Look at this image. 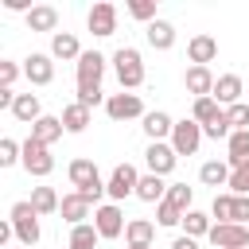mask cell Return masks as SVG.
<instances>
[{
  "label": "cell",
  "mask_w": 249,
  "mask_h": 249,
  "mask_svg": "<svg viewBox=\"0 0 249 249\" xmlns=\"http://www.w3.org/2000/svg\"><path fill=\"white\" fill-rule=\"evenodd\" d=\"M66 175H70V187L78 191V195H86L93 206H97V198L101 195H109L105 191V179H101V171H97V163L93 160H70V167H66Z\"/></svg>",
  "instance_id": "cell-1"
},
{
  "label": "cell",
  "mask_w": 249,
  "mask_h": 249,
  "mask_svg": "<svg viewBox=\"0 0 249 249\" xmlns=\"http://www.w3.org/2000/svg\"><path fill=\"white\" fill-rule=\"evenodd\" d=\"M8 222H12V230H16V241L19 245H39V237H43V230H39V210L31 206V198H23V202H12V210H8Z\"/></svg>",
  "instance_id": "cell-2"
},
{
  "label": "cell",
  "mask_w": 249,
  "mask_h": 249,
  "mask_svg": "<svg viewBox=\"0 0 249 249\" xmlns=\"http://www.w3.org/2000/svg\"><path fill=\"white\" fill-rule=\"evenodd\" d=\"M113 70H117V82H121L124 93H132L136 86H144V58H140L136 47H121L113 54Z\"/></svg>",
  "instance_id": "cell-3"
},
{
  "label": "cell",
  "mask_w": 249,
  "mask_h": 249,
  "mask_svg": "<svg viewBox=\"0 0 249 249\" xmlns=\"http://www.w3.org/2000/svg\"><path fill=\"white\" fill-rule=\"evenodd\" d=\"M19 163H23V171L35 175V179H47V175L54 171V156H51V148L39 144V140H31V136L23 140V160H19Z\"/></svg>",
  "instance_id": "cell-4"
},
{
  "label": "cell",
  "mask_w": 249,
  "mask_h": 249,
  "mask_svg": "<svg viewBox=\"0 0 249 249\" xmlns=\"http://www.w3.org/2000/svg\"><path fill=\"white\" fill-rule=\"evenodd\" d=\"M136 187H140V171H136L132 163H117L113 175L105 179V191H109L113 202H124L128 195H136Z\"/></svg>",
  "instance_id": "cell-5"
},
{
  "label": "cell",
  "mask_w": 249,
  "mask_h": 249,
  "mask_svg": "<svg viewBox=\"0 0 249 249\" xmlns=\"http://www.w3.org/2000/svg\"><path fill=\"white\" fill-rule=\"evenodd\" d=\"M206 241L214 249H249V226L237 222H214V230L206 233Z\"/></svg>",
  "instance_id": "cell-6"
},
{
  "label": "cell",
  "mask_w": 249,
  "mask_h": 249,
  "mask_svg": "<svg viewBox=\"0 0 249 249\" xmlns=\"http://www.w3.org/2000/svg\"><path fill=\"white\" fill-rule=\"evenodd\" d=\"M78 89H101V78H105V54L101 51H86L78 62Z\"/></svg>",
  "instance_id": "cell-7"
},
{
  "label": "cell",
  "mask_w": 249,
  "mask_h": 249,
  "mask_svg": "<svg viewBox=\"0 0 249 249\" xmlns=\"http://www.w3.org/2000/svg\"><path fill=\"white\" fill-rule=\"evenodd\" d=\"M105 113H109V121H144L148 113H144V101H140V93H109V101H105Z\"/></svg>",
  "instance_id": "cell-8"
},
{
  "label": "cell",
  "mask_w": 249,
  "mask_h": 249,
  "mask_svg": "<svg viewBox=\"0 0 249 249\" xmlns=\"http://www.w3.org/2000/svg\"><path fill=\"white\" fill-rule=\"evenodd\" d=\"M167 144L175 148V156H195V152H198V144H202V124H198V121H191V117L175 121V132H171V140H167Z\"/></svg>",
  "instance_id": "cell-9"
},
{
  "label": "cell",
  "mask_w": 249,
  "mask_h": 249,
  "mask_svg": "<svg viewBox=\"0 0 249 249\" xmlns=\"http://www.w3.org/2000/svg\"><path fill=\"white\" fill-rule=\"evenodd\" d=\"M93 226H97L101 241H113V237H121V233L128 230V222H124V210H121L117 202H105V206H97V210H93Z\"/></svg>",
  "instance_id": "cell-10"
},
{
  "label": "cell",
  "mask_w": 249,
  "mask_h": 249,
  "mask_svg": "<svg viewBox=\"0 0 249 249\" xmlns=\"http://www.w3.org/2000/svg\"><path fill=\"white\" fill-rule=\"evenodd\" d=\"M93 202L86 198V195H78V191H70V195H62V202H58V214H62V222L74 230V226H86V218H93Z\"/></svg>",
  "instance_id": "cell-11"
},
{
  "label": "cell",
  "mask_w": 249,
  "mask_h": 249,
  "mask_svg": "<svg viewBox=\"0 0 249 249\" xmlns=\"http://www.w3.org/2000/svg\"><path fill=\"white\" fill-rule=\"evenodd\" d=\"M144 163H148V171L152 175H171L175 171V163H179V156H175V148L167 144V140H160V144H148L144 148Z\"/></svg>",
  "instance_id": "cell-12"
},
{
  "label": "cell",
  "mask_w": 249,
  "mask_h": 249,
  "mask_svg": "<svg viewBox=\"0 0 249 249\" xmlns=\"http://www.w3.org/2000/svg\"><path fill=\"white\" fill-rule=\"evenodd\" d=\"M23 78H27L31 86H51V82H54V58L43 54V51H31V54L23 58Z\"/></svg>",
  "instance_id": "cell-13"
},
{
  "label": "cell",
  "mask_w": 249,
  "mask_h": 249,
  "mask_svg": "<svg viewBox=\"0 0 249 249\" xmlns=\"http://www.w3.org/2000/svg\"><path fill=\"white\" fill-rule=\"evenodd\" d=\"M86 27H89V31L97 35V39L113 35V31H117V8H113L109 0L93 4V8H89V16H86Z\"/></svg>",
  "instance_id": "cell-14"
},
{
  "label": "cell",
  "mask_w": 249,
  "mask_h": 249,
  "mask_svg": "<svg viewBox=\"0 0 249 249\" xmlns=\"http://www.w3.org/2000/svg\"><path fill=\"white\" fill-rule=\"evenodd\" d=\"M241 93H245V86H241V78L237 74H218V82H214V101L222 105V109H230V105H237L241 101Z\"/></svg>",
  "instance_id": "cell-15"
},
{
  "label": "cell",
  "mask_w": 249,
  "mask_h": 249,
  "mask_svg": "<svg viewBox=\"0 0 249 249\" xmlns=\"http://www.w3.org/2000/svg\"><path fill=\"white\" fill-rule=\"evenodd\" d=\"M144 136H148V144H160V140H171V132H175V121L163 113V109H152L148 117H144Z\"/></svg>",
  "instance_id": "cell-16"
},
{
  "label": "cell",
  "mask_w": 249,
  "mask_h": 249,
  "mask_svg": "<svg viewBox=\"0 0 249 249\" xmlns=\"http://www.w3.org/2000/svg\"><path fill=\"white\" fill-rule=\"evenodd\" d=\"M86 51H82V43H78V35L74 31H58V35H51V58H62V62H78Z\"/></svg>",
  "instance_id": "cell-17"
},
{
  "label": "cell",
  "mask_w": 249,
  "mask_h": 249,
  "mask_svg": "<svg viewBox=\"0 0 249 249\" xmlns=\"http://www.w3.org/2000/svg\"><path fill=\"white\" fill-rule=\"evenodd\" d=\"M187 58H191V66H210L218 58V39L214 35H195L187 43Z\"/></svg>",
  "instance_id": "cell-18"
},
{
  "label": "cell",
  "mask_w": 249,
  "mask_h": 249,
  "mask_svg": "<svg viewBox=\"0 0 249 249\" xmlns=\"http://www.w3.org/2000/svg\"><path fill=\"white\" fill-rule=\"evenodd\" d=\"M214 74H210V66H187V74H183V86H187V93H195V97H210L214 93Z\"/></svg>",
  "instance_id": "cell-19"
},
{
  "label": "cell",
  "mask_w": 249,
  "mask_h": 249,
  "mask_svg": "<svg viewBox=\"0 0 249 249\" xmlns=\"http://www.w3.org/2000/svg\"><path fill=\"white\" fill-rule=\"evenodd\" d=\"M62 132H66V128H62V117H51V113H43V117L31 124V140H39V144H47V148H51L54 140H62Z\"/></svg>",
  "instance_id": "cell-20"
},
{
  "label": "cell",
  "mask_w": 249,
  "mask_h": 249,
  "mask_svg": "<svg viewBox=\"0 0 249 249\" xmlns=\"http://www.w3.org/2000/svg\"><path fill=\"white\" fill-rule=\"evenodd\" d=\"M27 31H54V35H58V8L35 4V8L27 12Z\"/></svg>",
  "instance_id": "cell-21"
},
{
  "label": "cell",
  "mask_w": 249,
  "mask_h": 249,
  "mask_svg": "<svg viewBox=\"0 0 249 249\" xmlns=\"http://www.w3.org/2000/svg\"><path fill=\"white\" fill-rule=\"evenodd\" d=\"M12 117L23 121V124H35V121L43 117V101H39V93H19L16 105H12Z\"/></svg>",
  "instance_id": "cell-22"
},
{
  "label": "cell",
  "mask_w": 249,
  "mask_h": 249,
  "mask_svg": "<svg viewBox=\"0 0 249 249\" xmlns=\"http://www.w3.org/2000/svg\"><path fill=\"white\" fill-rule=\"evenodd\" d=\"M167 187H171V183H163L160 175H152V171H148V175H140L136 198H140V202H156V206H160V202L167 198Z\"/></svg>",
  "instance_id": "cell-23"
},
{
  "label": "cell",
  "mask_w": 249,
  "mask_h": 249,
  "mask_svg": "<svg viewBox=\"0 0 249 249\" xmlns=\"http://www.w3.org/2000/svg\"><path fill=\"white\" fill-rule=\"evenodd\" d=\"M144 35H148V43H152L156 51H171V47H175V23H167V19L148 23V27H144Z\"/></svg>",
  "instance_id": "cell-24"
},
{
  "label": "cell",
  "mask_w": 249,
  "mask_h": 249,
  "mask_svg": "<svg viewBox=\"0 0 249 249\" xmlns=\"http://www.w3.org/2000/svg\"><path fill=\"white\" fill-rule=\"evenodd\" d=\"M230 163L226 160H206L202 167H198V179L206 183V187H230Z\"/></svg>",
  "instance_id": "cell-25"
},
{
  "label": "cell",
  "mask_w": 249,
  "mask_h": 249,
  "mask_svg": "<svg viewBox=\"0 0 249 249\" xmlns=\"http://www.w3.org/2000/svg\"><path fill=\"white\" fill-rule=\"evenodd\" d=\"M62 128H66V132H74V136H78V132H86V128H89V109H86V105H78V101H70V105L62 109Z\"/></svg>",
  "instance_id": "cell-26"
},
{
  "label": "cell",
  "mask_w": 249,
  "mask_h": 249,
  "mask_svg": "<svg viewBox=\"0 0 249 249\" xmlns=\"http://www.w3.org/2000/svg\"><path fill=\"white\" fill-rule=\"evenodd\" d=\"M210 230H214V218H210V214H202V210H187V214H183V233H187V237L198 241V237H206Z\"/></svg>",
  "instance_id": "cell-27"
},
{
  "label": "cell",
  "mask_w": 249,
  "mask_h": 249,
  "mask_svg": "<svg viewBox=\"0 0 249 249\" xmlns=\"http://www.w3.org/2000/svg\"><path fill=\"white\" fill-rule=\"evenodd\" d=\"M226 148H230V156H226L230 167H245L249 163V132H233L226 140Z\"/></svg>",
  "instance_id": "cell-28"
},
{
  "label": "cell",
  "mask_w": 249,
  "mask_h": 249,
  "mask_svg": "<svg viewBox=\"0 0 249 249\" xmlns=\"http://www.w3.org/2000/svg\"><path fill=\"white\" fill-rule=\"evenodd\" d=\"M97 241H101L97 226H93V222H86V226H74V230H70L66 249H97Z\"/></svg>",
  "instance_id": "cell-29"
},
{
  "label": "cell",
  "mask_w": 249,
  "mask_h": 249,
  "mask_svg": "<svg viewBox=\"0 0 249 249\" xmlns=\"http://www.w3.org/2000/svg\"><path fill=\"white\" fill-rule=\"evenodd\" d=\"M124 237H128V245H152V237H156V226H152L148 218H128V230H124Z\"/></svg>",
  "instance_id": "cell-30"
},
{
  "label": "cell",
  "mask_w": 249,
  "mask_h": 249,
  "mask_svg": "<svg viewBox=\"0 0 249 249\" xmlns=\"http://www.w3.org/2000/svg\"><path fill=\"white\" fill-rule=\"evenodd\" d=\"M218 113H222V105H218L214 97H195V109H191V121H198V124L206 128L210 121H218Z\"/></svg>",
  "instance_id": "cell-31"
},
{
  "label": "cell",
  "mask_w": 249,
  "mask_h": 249,
  "mask_svg": "<svg viewBox=\"0 0 249 249\" xmlns=\"http://www.w3.org/2000/svg\"><path fill=\"white\" fill-rule=\"evenodd\" d=\"M58 202H62V198L54 195V187H35V191H31V206L39 210V218H43V214H54Z\"/></svg>",
  "instance_id": "cell-32"
},
{
  "label": "cell",
  "mask_w": 249,
  "mask_h": 249,
  "mask_svg": "<svg viewBox=\"0 0 249 249\" xmlns=\"http://www.w3.org/2000/svg\"><path fill=\"white\" fill-rule=\"evenodd\" d=\"M167 202L187 214V210H195V206H191V202H195V191H191L187 183H171V187H167Z\"/></svg>",
  "instance_id": "cell-33"
},
{
  "label": "cell",
  "mask_w": 249,
  "mask_h": 249,
  "mask_svg": "<svg viewBox=\"0 0 249 249\" xmlns=\"http://www.w3.org/2000/svg\"><path fill=\"white\" fill-rule=\"evenodd\" d=\"M210 218H218V222H233V195H230V191L214 195V202H210Z\"/></svg>",
  "instance_id": "cell-34"
},
{
  "label": "cell",
  "mask_w": 249,
  "mask_h": 249,
  "mask_svg": "<svg viewBox=\"0 0 249 249\" xmlns=\"http://www.w3.org/2000/svg\"><path fill=\"white\" fill-rule=\"evenodd\" d=\"M202 136H210V140H230V136H233V124H230L226 109L218 113V121H210V124L202 128Z\"/></svg>",
  "instance_id": "cell-35"
},
{
  "label": "cell",
  "mask_w": 249,
  "mask_h": 249,
  "mask_svg": "<svg viewBox=\"0 0 249 249\" xmlns=\"http://www.w3.org/2000/svg\"><path fill=\"white\" fill-rule=\"evenodd\" d=\"M128 16L140 23H156V0H128Z\"/></svg>",
  "instance_id": "cell-36"
},
{
  "label": "cell",
  "mask_w": 249,
  "mask_h": 249,
  "mask_svg": "<svg viewBox=\"0 0 249 249\" xmlns=\"http://www.w3.org/2000/svg\"><path fill=\"white\" fill-rule=\"evenodd\" d=\"M23 160V144H16L12 136H4L0 140V167H12V163H19Z\"/></svg>",
  "instance_id": "cell-37"
},
{
  "label": "cell",
  "mask_w": 249,
  "mask_h": 249,
  "mask_svg": "<svg viewBox=\"0 0 249 249\" xmlns=\"http://www.w3.org/2000/svg\"><path fill=\"white\" fill-rule=\"evenodd\" d=\"M226 117H230V124H233V132H249V105H245V101H237V105H230V109H226Z\"/></svg>",
  "instance_id": "cell-38"
},
{
  "label": "cell",
  "mask_w": 249,
  "mask_h": 249,
  "mask_svg": "<svg viewBox=\"0 0 249 249\" xmlns=\"http://www.w3.org/2000/svg\"><path fill=\"white\" fill-rule=\"evenodd\" d=\"M156 222H160V226H183V210H175V206L163 198V202L156 206Z\"/></svg>",
  "instance_id": "cell-39"
},
{
  "label": "cell",
  "mask_w": 249,
  "mask_h": 249,
  "mask_svg": "<svg viewBox=\"0 0 249 249\" xmlns=\"http://www.w3.org/2000/svg\"><path fill=\"white\" fill-rule=\"evenodd\" d=\"M19 74H23V66H16L12 58H0V89H12Z\"/></svg>",
  "instance_id": "cell-40"
},
{
  "label": "cell",
  "mask_w": 249,
  "mask_h": 249,
  "mask_svg": "<svg viewBox=\"0 0 249 249\" xmlns=\"http://www.w3.org/2000/svg\"><path fill=\"white\" fill-rule=\"evenodd\" d=\"M230 195H249V163L230 171Z\"/></svg>",
  "instance_id": "cell-41"
},
{
  "label": "cell",
  "mask_w": 249,
  "mask_h": 249,
  "mask_svg": "<svg viewBox=\"0 0 249 249\" xmlns=\"http://www.w3.org/2000/svg\"><path fill=\"white\" fill-rule=\"evenodd\" d=\"M78 105H86V109H93V105H101V101H109L101 89H78V97H74Z\"/></svg>",
  "instance_id": "cell-42"
},
{
  "label": "cell",
  "mask_w": 249,
  "mask_h": 249,
  "mask_svg": "<svg viewBox=\"0 0 249 249\" xmlns=\"http://www.w3.org/2000/svg\"><path fill=\"white\" fill-rule=\"evenodd\" d=\"M233 222L237 226L249 222V195H233Z\"/></svg>",
  "instance_id": "cell-43"
},
{
  "label": "cell",
  "mask_w": 249,
  "mask_h": 249,
  "mask_svg": "<svg viewBox=\"0 0 249 249\" xmlns=\"http://www.w3.org/2000/svg\"><path fill=\"white\" fill-rule=\"evenodd\" d=\"M4 8H8V12H23V16H27L35 4H27V0H4Z\"/></svg>",
  "instance_id": "cell-44"
},
{
  "label": "cell",
  "mask_w": 249,
  "mask_h": 249,
  "mask_svg": "<svg viewBox=\"0 0 249 249\" xmlns=\"http://www.w3.org/2000/svg\"><path fill=\"white\" fill-rule=\"evenodd\" d=\"M171 249H198V241H195V237H187V233H179V237L171 241Z\"/></svg>",
  "instance_id": "cell-45"
},
{
  "label": "cell",
  "mask_w": 249,
  "mask_h": 249,
  "mask_svg": "<svg viewBox=\"0 0 249 249\" xmlns=\"http://www.w3.org/2000/svg\"><path fill=\"white\" fill-rule=\"evenodd\" d=\"M16 237V230H12V222H0V245H8Z\"/></svg>",
  "instance_id": "cell-46"
},
{
  "label": "cell",
  "mask_w": 249,
  "mask_h": 249,
  "mask_svg": "<svg viewBox=\"0 0 249 249\" xmlns=\"http://www.w3.org/2000/svg\"><path fill=\"white\" fill-rule=\"evenodd\" d=\"M128 249H152V245H128Z\"/></svg>",
  "instance_id": "cell-47"
},
{
  "label": "cell",
  "mask_w": 249,
  "mask_h": 249,
  "mask_svg": "<svg viewBox=\"0 0 249 249\" xmlns=\"http://www.w3.org/2000/svg\"><path fill=\"white\" fill-rule=\"evenodd\" d=\"M19 249H31V245H19Z\"/></svg>",
  "instance_id": "cell-48"
}]
</instances>
